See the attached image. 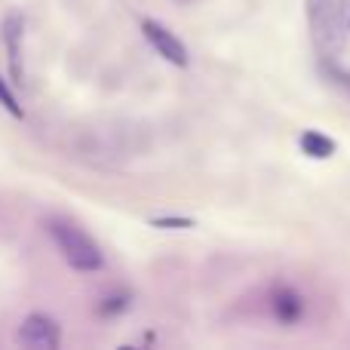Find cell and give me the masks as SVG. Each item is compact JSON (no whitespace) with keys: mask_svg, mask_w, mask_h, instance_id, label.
<instances>
[{"mask_svg":"<svg viewBox=\"0 0 350 350\" xmlns=\"http://www.w3.org/2000/svg\"><path fill=\"white\" fill-rule=\"evenodd\" d=\"M320 68L335 86H341L345 92H350V71H345V68L338 65V59H320Z\"/></svg>","mask_w":350,"mask_h":350,"instance_id":"cell-8","label":"cell"},{"mask_svg":"<svg viewBox=\"0 0 350 350\" xmlns=\"http://www.w3.org/2000/svg\"><path fill=\"white\" fill-rule=\"evenodd\" d=\"M46 234L53 237L55 249L62 252V258L80 273H96L105 267V255L98 249V243L86 234L80 224H74L71 218H49L46 221Z\"/></svg>","mask_w":350,"mask_h":350,"instance_id":"cell-2","label":"cell"},{"mask_svg":"<svg viewBox=\"0 0 350 350\" xmlns=\"http://www.w3.org/2000/svg\"><path fill=\"white\" fill-rule=\"evenodd\" d=\"M172 3H178V6H191V3H197V0H172Z\"/></svg>","mask_w":350,"mask_h":350,"instance_id":"cell-12","label":"cell"},{"mask_svg":"<svg viewBox=\"0 0 350 350\" xmlns=\"http://www.w3.org/2000/svg\"><path fill=\"white\" fill-rule=\"evenodd\" d=\"M271 314H273V320L283 323V326H295V323H301V317H304L301 292L292 289V286H280V289H273Z\"/></svg>","mask_w":350,"mask_h":350,"instance_id":"cell-5","label":"cell"},{"mask_svg":"<svg viewBox=\"0 0 350 350\" xmlns=\"http://www.w3.org/2000/svg\"><path fill=\"white\" fill-rule=\"evenodd\" d=\"M18 341L34 350H55L62 345V329L53 317L31 314V317H25L22 329H18Z\"/></svg>","mask_w":350,"mask_h":350,"instance_id":"cell-4","label":"cell"},{"mask_svg":"<svg viewBox=\"0 0 350 350\" xmlns=\"http://www.w3.org/2000/svg\"><path fill=\"white\" fill-rule=\"evenodd\" d=\"M0 105H3V108L10 111L12 117H22V108H18V98L12 96V90L3 83V80H0Z\"/></svg>","mask_w":350,"mask_h":350,"instance_id":"cell-11","label":"cell"},{"mask_svg":"<svg viewBox=\"0 0 350 350\" xmlns=\"http://www.w3.org/2000/svg\"><path fill=\"white\" fill-rule=\"evenodd\" d=\"M154 228H163V230H187L193 228V218H178V215H163V218H154Z\"/></svg>","mask_w":350,"mask_h":350,"instance_id":"cell-10","label":"cell"},{"mask_svg":"<svg viewBox=\"0 0 350 350\" xmlns=\"http://www.w3.org/2000/svg\"><path fill=\"white\" fill-rule=\"evenodd\" d=\"M308 28L320 59H338L350 34V0H308Z\"/></svg>","mask_w":350,"mask_h":350,"instance_id":"cell-1","label":"cell"},{"mask_svg":"<svg viewBox=\"0 0 350 350\" xmlns=\"http://www.w3.org/2000/svg\"><path fill=\"white\" fill-rule=\"evenodd\" d=\"M298 145H301L304 157H310V160H329V157H335V151H338L335 139L323 135L320 129H304L301 139H298Z\"/></svg>","mask_w":350,"mask_h":350,"instance_id":"cell-7","label":"cell"},{"mask_svg":"<svg viewBox=\"0 0 350 350\" xmlns=\"http://www.w3.org/2000/svg\"><path fill=\"white\" fill-rule=\"evenodd\" d=\"M129 308V295H111L98 304V314L102 317H114V314H123Z\"/></svg>","mask_w":350,"mask_h":350,"instance_id":"cell-9","label":"cell"},{"mask_svg":"<svg viewBox=\"0 0 350 350\" xmlns=\"http://www.w3.org/2000/svg\"><path fill=\"white\" fill-rule=\"evenodd\" d=\"M142 34H145V40L151 43L154 49H157L160 59H166L170 65H175V68H187V65H191L187 46L172 34L170 28H166L163 22H157V18H142Z\"/></svg>","mask_w":350,"mask_h":350,"instance_id":"cell-3","label":"cell"},{"mask_svg":"<svg viewBox=\"0 0 350 350\" xmlns=\"http://www.w3.org/2000/svg\"><path fill=\"white\" fill-rule=\"evenodd\" d=\"M22 31H25L22 16H18V12H6L0 37H3L6 55H10V74H12V80H22V62H18V55H22Z\"/></svg>","mask_w":350,"mask_h":350,"instance_id":"cell-6","label":"cell"}]
</instances>
